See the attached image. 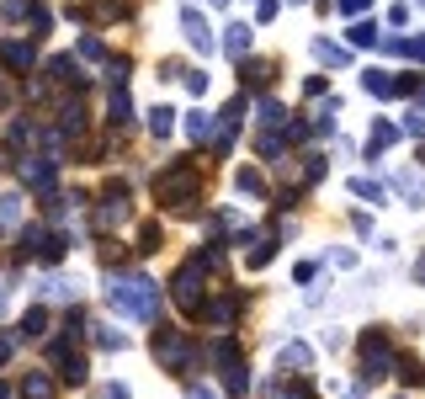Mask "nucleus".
I'll list each match as a JSON object with an SVG mask.
<instances>
[{"instance_id":"obj_36","label":"nucleus","mask_w":425,"mask_h":399,"mask_svg":"<svg viewBox=\"0 0 425 399\" xmlns=\"http://www.w3.org/2000/svg\"><path fill=\"white\" fill-rule=\"evenodd\" d=\"M404 53H410V59H420V64H425V37H414V43H410V37H404Z\"/></svg>"},{"instance_id":"obj_16","label":"nucleus","mask_w":425,"mask_h":399,"mask_svg":"<svg viewBox=\"0 0 425 399\" xmlns=\"http://www.w3.org/2000/svg\"><path fill=\"white\" fill-rule=\"evenodd\" d=\"M362 91H372V96H393V75L388 70H367L362 75Z\"/></svg>"},{"instance_id":"obj_28","label":"nucleus","mask_w":425,"mask_h":399,"mask_svg":"<svg viewBox=\"0 0 425 399\" xmlns=\"http://www.w3.org/2000/svg\"><path fill=\"white\" fill-rule=\"evenodd\" d=\"M48 394H53V384H48V378H37V373L27 378V399H48Z\"/></svg>"},{"instance_id":"obj_21","label":"nucleus","mask_w":425,"mask_h":399,"mask_svg":"<svg viewBox=\"0 0 425 399\" xmlns=\"http://www.w3.org/2000/svg\"><path fill=\"white\" fill-rule=\"evenodd\" d=\"M170 122H176V112H170V107H155V112H149V133H155V139H165Z\"/></svg>"},{"instance_id":"obj_7","label":"nucleus","mask_w":425,"mask_h":399,"mask_svg":"<svg viewBox=\"0 0 425 399\" xmlns=\"http://www.w3.org/2000/svg\"><path fill=\"white\" fill-rule=\"evenodd\" d=\"M0 64L16 70V75H27L37 64V49H32V43H22V37H6V43H0Z\"/></svg>"},{"instance_id":"obj_37","label":"nucleus","mask_w":425,"mask_h":399,"mask_svg":"<svg viewBox=\"0 0 425 399\" xmlns=\"http://www.w3.org/2000/svg\"><path fill=\"white\" fill-rule=\"evenodd\" d=\"M266 261H271V245L261 240V245H255V251H250V266H266Z\"/></svg>"},{"instance_id":"obj_44","label":"nucleus","mask_w":425,"mask_h":399,"mask_svg":"<svg viewBox=\"0 0 425 399\" xmlns=\"http://www.w3.org/2000/svg\"><path fill=\"white\" fill-rule=\"evenodd\" d=\"M414 277H420V282H425V255H420V266H414Z\"/></svg>"},{"instance_id":"obj_35","label":"nucleus","mask_w":425,"mask_h":399,"mask_svg":"<svg viewBox=\"0 0 425 399\" xmlns=\"http://www.w3.org/2000/svg\"><path fill=\"white\" fill-rule=\"evenodd\" d=\"M27 6H32V0H6V16H11V22H22Z\"/></svg>"},{"instance_id":"obj_12","label":"nucleus","mask_w":425,"mask_h":399,"mask_svg":"<svg viewBox=\"0 0 425 399\" xmlns=\"http://www.w3.org/2000/svg\"><path fill=\"white\" fill-rule=\"evenodd\" d=\"M314 59L329 64V70H340V64H351V53L340 49V43H325V37H314Z\"/></svg>"},{"instance_id":"obj_45","label":"nucleus","mask_w":425,"mask_h":399,"mask_svg":"<svg viewBox=\"0 0 425 399\" xmlns=\"http://www.w3.org/2000/svg\"><path fill=\"white\" fill-rule=\"evenodd\" d=\"M213 6H229V0H213Z\"/></svg>"},{"instance_id":"obj_33","label":"nucleus","mask_w":425,"mask_h":399,"mask_svg":"<svg viewBox=\"0 0 425 399\" xmlns=\"http://www.w3.org/2000/svg\"><path fill=\"white\" fill-rule=\"evenodd\" d=\"M96 341H101V346H107V351H122V346H128V341H122V336H117V330H101V336H96Z\"/></svg>"},{"instance_id":"obj_14","label":"nucleus","mask_w":425,"mask_h":399,"mask_svg":"<svg viewBox=\"0 0 425 399\" xmlns=\"http://www.w3.org/2000/svg\"><path fill=\"white\" fill-rule=\"evenodd\" d=\"M128 118H133V107H128V91H112V101H107V122H112V128H128Z\"/></svg>"},{"instance_id":"obj_3","label":"nucleus","mask_w":425,"mask_h":399,"mask_svg":"<svg viewBox=\"0 0 425 399\" xmlns=\"http://www.w3.org/2000/svg\"><path fill=\"white\" fill-rule=\"evenodd\" d=\"M388 373H393V346L383 336H367L362 341V384H377Z\"/></svg>"},{"instance_id":"obj_46","label":"nucleus","mask_w":425,"mask_h":399,"mask_svg":"<svg viewBox=\"0 0 425 399\" xmlns=\"http://www.w3.org/2000/svg\"><path fill=\"white\" fill-rule=\"evenodd\" d=\"M0 165H6V149H0Z\"/></svg>"},{"instance_id":"obj_27","label":"nucleus","mask_w":425,"mask_h":399,"mask_svg":"<svg viewBox=\"0 0 425 399\" xmlns=\"http://www.w3.org/2000/svg\"><path fill=\"white\" fill-rule=\"evenodd\" d=\"M351 192H356V197H367V203H383V192H377V182H367V176H356V182H351Z\"/></svg>"},{"instance_id":"obj_26","label":"nucleus","mask_w":425,"mask_h":399,"mask_svg":"<svg viewBox=\"0 0 425 399\" xmlns=\"http://www.w3.org/2000/svg\"><path fill=\"white\" fill-rule=\"evenodd\" d=\"M43 325H48V315H43V309H27V319H22V336H43Z\"/></svg>"},{"instance_id":"obj_30","label":"nucleus","mask_w":425,"mask_h":399,"mask_svg":"<svg viewBox=\"0 0 425 399\" xmlns=\"http://www.w3.org/2000/svg\"><path fill=\"white\" fill-rule=\"evenodd\" d=\"M11 144H32V122H22V118L11 122Z\"/></svg>"},{"instance_id":"obj_31","label":"nucleus","mask_w":425,"mask_h":399,"mask_svg":"<svg viewBox=\"0 0 425 399\" xmlns=\"http://www.w3.org/2000/svg\"><path fill=\"white\" fill-rule=\"evenodd\" d=\"M261 155H266V160L282 155V139H277V133H261Z\"/></svg>"},{"instance_id":"obj_13","label":"nucleus","mask_w":425,"mask_h":399,"mask_svg":"<svg viewBox=\"0 0 425 399\" xmlns=\"http://www.w3.org/2000/svg\"><path fill=\"white\" fill-rule=\"evenodd\" d=\"M308 362H314V351H308V346H298V341H292V346H282V351H277V367H298V373H303Z\"/></svg>"},{"instance_id":"obj_19","label":"nucleus","mask_w":425,"mask_h":399,"mask_svg":"<svg viewBox=\"0 0 425 399\" xmlns=\"http://www.w3.org/2000/svg\"><path fill=\"white\" fill-rule=\"evenodd\" d=\"M393 139H399V128H393V122H372V160L383 155V149H388Z\"/></svg>"},{"instance_id":"obj_2","label":"nucleus","mask_w":425,"mask_h":399,"mask_svg":"<svg viewBox=\"0 0 425 399\" xmlns=\"http://www.w3.org/2000/svg\"><path fill=\"white\" fill-rule=\"evenodd\" d=\"M197 182H202V176H197L192 160H176V165H165L155 176V197H159V203H170V208H181L186 197L197 192Z\"/></svg>"},{"instance_id":"obj_18","label":"nucleus","mask_w":425,"mask_h":399,"mask_svg":"<svg viewBox=\"0 0 425 399\" xmlns=\"http://www.w3.org/2000/svg\"><path fill=\"white\" fill-rule=\"evenodd\" d=\"M234 186H240L244 197H261V192H266V182H261V170H250V165H244L240 176H234Z\"/></svg>"},{"instance_id":"obj_5","label":"nucleus","mask_w":425,"mask_h":399,"mask_svg":"<svg viewBox=\"0 0 425 399\" xmlns=\"http://www.w3.org/2000/svg\"><path fill=\"white\" fill-rule=\"evenodd\" d=\"M53 176H59V160H53V155H32V160H22V182L32 186V192H48Z\"/></svg>"},{"instance_id":"obj_17","label":"nucleus","mask_w":425,"mask_h":399,"mask_svg":"<svg viewBox=\"0 0 425 399\" xmlns=\"http://www.w3.org/2000/svg\"><path fill=\"white\" fill-rule=\"evenodd\" d=\"M346 37H351V49H372V43H377V22H372V16H367V22H351Z\"/></svg>"},{"instance_id":"obj_43","label":"nucleus","mask_w":425,"mask_h":399,"mask_svg":"<svg viewBox=\"0 0 425 399\" xmlns=\"http://www.w3.org/2000/svg\"><path fill=\"white\" fill-rule=\"evenodd\" d=\"M6 101H11V91H6V80H0V107H6Z\"/></svg>"},{"instance_id":"obj_25","label":"nucleus","mask_w":425,"mask_h":399,"mask_svg":"<svg viewBox=\"0 0 425 399\" xmlns=\"http://www.w3.org/2000/svg\"><path fill=\"white\" fill-rule=\"evenodd\" d=\"M128 70H133V64H128V59H107V80L117 85V91H122V85H128Z\"/></svg>"},{"instance_id":"obj_39","label":"nucleus","mask_w":425,"mask_h":399,"mask_svg":"<svg viewBox=\"0 0 425 399\" xmlns=\"http://www.w3.org/2000/svg\"><path fill=\"white\" fill-rule=\"evenodd\" d=\"M404 128H410V133H425V118L414 112V118H404Z\"/></svg>"},{"instance_id":"obj_9","label":"nucleus","mask_w":425,"mask_h":399,"mask_svg":"<svg viewBox=\"0 0 425 399\" xmlns=\"http://www.w3.org/2000/svg\"><path fill=\"white\" fill-rule=\"evenodd\" d=\"M223 53H229V59H244V53H250V27H244V22L223 27Z\"/></svg>"},{"instance_id":"obj_8","label":"nucleus","mask_w":425,"mask_h":399,"mask_svg":"<svg viewBox=\"0 0 425 399\" xmlns=\"http://www.w3.org/2000/svg\"><path fill=\"white\" fill-rule=\"evenodd\" d=\"M181 32H186V43H192L197 53H213V32H207V22L186 6V16H181Z\"/></svg>"},{"instance_id":"obj_23","label":"nucleus","mask_w":425,"mask_h":399,"mask_svg":"<svg viewBox=\"0 0 425 399\" xmlns=\"http://www.w3.org/2000/svg\"><path fill=\"white\" fill-rule=\"evenodd\" d=\"M128 11H133L128 0H96V16H112V22H122Z\"/></svg>"},{"instance_id":"obj_15","label":"nucleus","mask_w":425,"mask_h":399,"mask_svg":"<svg viewBox=\"0 0 425 399\" xmlns=\"http://www.w3.org/2000/svg\"><path fill=\"white\" fill-rule=\"evenodd\" d=\"M271 75H277V70H271V64H266V59H250V64H244V70H240V80H244V85H250V91H261V85H266V80H271Z\"/></svg>"},{"instance_id":"obj_32","label":"nucleus","mask_w":425,"mask_h":399,"mask_svg":"<svg viewBox=\"0 0 425 399\" xmlns=\"http://www.w3.org/2000/svg\"><path fill=\"white\" fill-rule=\"evenodd\" d=\"M181 80H186V91H192V96H202V91H207V75H202V70H192V75H181Z\"/></svg>"},{"instance_id":"obj_29","label":"nucleus","mask_w":425,"mask_h":399,"mask_svg":"<svg viewBox=\"0 0 425 399\" xmlns=\"http://www.w3.org/2000/svg\"><path fill=\"white\" fill-rule=\"evenodd\" d=\"M80 53H85V59H101L107 49H101V37H96V32H85V37H80Z\"/></svg>"},{"instance_id":"obj_6","label":"nucleus","mask_w":425,"mask_h":399,"mask_svg":"<svg viewBox=\"0 0 425 399\" xmlns=\"http://www.w3.org/2000/svg\"><path fill=\"white\" fill-rule=\"evenodd\" d=\"M176 303H181V309H197V303H202V272H197V261H186L181 272H176Z\"/></svg>"},{"instance_id":"obj_11","label":"nucleus","mask_w":425,"mask_h":399,"mask_svg":"<svg viewBox=\"0 0 425 399\" xmlns=\"http://www.w3.org/2000/svg\"><path fill=\"white\" fill-rule=\"evenodd\" d=\"M213 133H218V122H213V112H192V118H186V139H192V144H207Z\"/></svg>"},{"instance_id":"obj_47","label":"nucleus","mask_w":425,"mask_h":399,"mask_svg":"<svg viewBox=\"0 0 425 399\" xmlns=\"http://www.w3.org/2000/svg\"><path fill=\"white\" fill-rule=\"evenodd\" d=\"M292 6H303V0H292Z\"/></svg>"},{"instance_id":"obj_34","label":"nucleus","mask_w":425,"mask_h":399,"mask_svg":"<svg viewBox=\"0 0 425 399\" xmlns=\"http://www.w3.org/2000/svg\"><path fill=\"white\" fill-rule=\"evenodd\" d=\"M414 91V75H393V96H410Z\"/></svg>"},{"instance_id":"obj_4","label":"nucleus","mask_w":425,"mask_h":399,"mask_svg":"<svg viewBox=\"0 0 425 399\" xmlns=\"http://www.w3.org/2000/svg\"><path fill=\"white\" fill-rule=\"evenodd\" d=\"M155 357H159L165 367H186V357H192L186 330H159V336H155Z\"/></svg>"},{"instance_id":"obj_24","label":"nucleus","mask_w":425,"mask_h":399,"mask_svg":"<svg viewBox=\"0 0 425 399\" xmlns=\"http://www.w3.org/2000/svg\"><path fill=\"white\" fill-rule=\"evenodd\" d=\"M159 240H165V234H159V224H144V229H138V251H159Z\"/></svg>"},{"instance_id":"obj_10","label":"nucleus","mask_w":425,"mask_h":399,"mask_svg":"<svg viewBox=\"0 0 425 399\" xmlns=\"http://www.w3.org/2000/svg\"><path fill=\"white\" fill-rule=\"evenodd\" d=\"M48 80H59V85H85V75H80V64H74L70 53H59V59H48Z\"/></svg>"},{"instance_id":"obj_1","label":"nucleus","mask_w":425,"mask_h":399,"mask_svg":"<svg viewBox=\"0 0 425 399\" xmlns=\"http://www.w3.org/2000/svg\"><path fill=\"white\" fill-rule=\"evenodd\" d=\"M107 303L122 309V315H133V319H155L159 315V288L149 277H117V282H107Z\"/></svg>"},{"instance_id":"obj_40","label":"nucleus","mask_w":425,"mask_h":399,"mask_svg":"<svg viewBox=\"0 0 425 399\" xmlns=\"http://www.w3.org/2000/svg\"><path fill=\"white\" fill-rule=\"evenodd\" d=\"M107 399H128V388H122V384H112V388H107Z\"/></svg>"},{"instance_id":"obj_22","label":"nucleus","mask_w":425,"mask_h":399,"mask_svg":"<svg viewBox=\"0 0 425 399\" xmlns=\"http://www.w3.org/2000/svg\"><path fill=\"white\" fill-rule=\"evenodd\" d=\"M16 218H22V197L0 192V229H6V224H16Z\"/></svg>"},{"instance_id":"obj_41","label":"nucleus","mask_w":425,"mask_h":399,"mask_svg":"<svg viewBox=\"0 0 425 399\" xmlns=\"http://www.w3.org/2000/svg\"><path fill=\"white\" fill-rule=\"evenodd\" d=\"M186 399H213V388H192V394H186Z\"/></svg>"},{"instance_id":"obj_42","label":"nucleus","mask_w":425,"mask_h":399,"mask_svg":"<svg viewBox=\"0 0 425 399\" xmlns=\"http://www.w3.org/2000/svg\"><path fill=\"white\" fill-rule=\"evenodd\" d=\"M6 357H11V341H0V362H6Z\"/></svg>"},{"instance_id":"obj_38","label":"nucleus","mask_w":425,"mask_h":399,"mask_svg":"<svg viewBox=\"0 0 425 399\" xmlns=\"http://www.w3.org/2000/svg\"><path fill=\"white\" fill-rule=\"evenodd\" d=\"M367 6H372V0H340V11H346V16H362Z\"/></svg>"},{"instance_id":"obj_20","label":"nucleus","mask_w":425,"mask_h":399,"mask_svg":"<svg viewBox=\"0 0 425 399\" xmlns=\"http://www.w3.org/2000/svg\"><path fill=\"white\" fill-rule=\"evenodd\" d=\"M261 122H271V128H287V107H282V101H261Z\"/></svg>"}]
</instances>
